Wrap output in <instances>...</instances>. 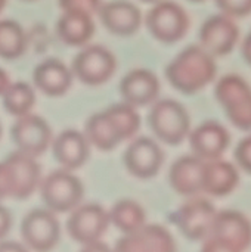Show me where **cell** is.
I'll use <instances>...</instances> for the list:
<instances>
[{"label":"cell","mask_w":251,"mask_h":252,"mask_svg":"<svg viewBox=\"0 0 251 252\" xmlns=\"http://www.w3.org/2000/svg\"><path fill=\"white\" fill-rule=\"evenodd\" d=\"M217 72L215 56L201 46L183 49L166 68L169 83L185 94H194L209 86Z\"/></svg>","instance_id":"cell-1"},{"label":"cell","mask_w":251,"mask_h":252,"mask_svg":"<svg viewBox=\"0 0 251 252\" xmlns=\"http://www.w3.org/2000/svg\"><path fill=\"white\" fill-rule=\"evenodd\" d=\"M209 252H243L251 245L250 220L240 211H217L210 233L203 239Z\"/></svg>","instance_id":"cell-2"},{"label":"cell","mask_w":251,"mask_h":252,"mask_svg":"<svg viewBox=\"0 0 251 252\" xmlns=\"http://www.w3.org/2000/svg\"><path fill=\"white\" fill-rule=\"evenodd\" d=\"M217 102L229 121L240 130H251V87L237 74L222 77L215 89Z\"/></svg>","instance_id":"cell-3"},{"label":"cell","mask_w":251,"mask_h":252,"mask_svg":"<svg viewBox=\"0 0 251 252\" xmlns=\"http://www.w3.org/2000/svg\"><path fill=\"white\" fill-rule=\"evenodd\" d=\"M154 134L167 145L176 146L189 134L191 120L186 109L176 100L163 99L154 103L148 117Z\"/></svg>","instance_id":"cell-4"},{"label":"cell","mask_w":251,"mask_h":252,"mask_svg":"<svg viewBox=\"0 0 251 252\" xmlns=\"http://www.w3.org/2000/svg\"><path fill=\"white\" fill-rule=\"evenodd\" d=\"M146 28L161 43H176L185 37L189 18L185 9L175 1H155L145 18Z\"/></svg>","instance_id":"cell-5"},{"label":"cell","mask_w":251,"mask_h":252,"mask_svg":"<svg viewBox=\"0 0 251 252\" xmlns=\"http://www.w3.org/2000/svg\"><path fill=\"white\" fill-rule=\"evenodd\" d=\"M41 198L50 211L67 213L80 205L83 185L68 170H59L41 182Z\"/></svg>","instance_id":"cell-6"},{"label":"cell","mask_w":251,"mask_h":252,"mask_svg":"<svg viewBox=\"0 0 251 252\" xmlns=\"http://www.w3.org/2000/svg\"><path fill=\"white\" fill-rule=\"evenodd\" d=\"M216 213L210 201L194 198L172 214V221L189 241H203L210 233Z\"/></svg>","instance_id":"cell-7"},{"label":"cell","mask_w":251,"mask_h":252,"mask_svg":"<svg viewBox=\"0 0 251 252\" xmlns=\"http://www.w3.org/2000/svg\"><path fill=\"white\" fill-rule=\"evenodd\" d=\"M117 68L114 55L102 46H89L74 59L72 74L87 86L107 83Z\"/></svg>","instance_id":"cell-8"},{"label":"cell","mask_w":251,"mask_h":252,"mask_svg":"<svg viewBox=\"0 0 251 252\" xmlns=\"http://www.w3.org/2000/svg\"><path fill=\"white\" fill-rule=\"evenodd\" d=\"M109 213L98 204L77 205L67 223L70 236L83 245L101 241L109 226Z\"/></svg>","instance_id":"cell-9"},{"label":"cell","mask_w":251,"mask_h":252,"mask_svg":"<svg viewBox=\"0 0 251 252\" xmlns=\"http://www.w3.org/2000/svg\"><path fill=\"white\" fill-rule=\"evenodd\" d=\"M10 134L18 151L34 158L41 155L52 142V130L49 124L33 114L18 117L10 128Z\"/></svg>","instance_id":"cell-10"},{"label":"cell","mask_w":251,"mask_h":252,"mask_svg":"<svg viewBox=\"0 0 251 252\" xmlns=\"http://www.w3.org/2000/svg\"><path fill=\"white\" fill-rule=\"evenodd\" d=\"M21 236L31 250L49 251L59 241V221L52 211L34 210L28 213L22 220Z\"/></svg>","instance_id":"cell-11"},{"label":"cell","mask_w":251,"mask_h":252,"mask_svg":"<svg viewBox=\"0 0 251 252\" xmlns=\"http://www.w3.org/2000/svg\"><path fill=\"white\" fill-rule=\"evenodd\" d=\"M240 38V28L235 21L222 13L209 18L200 30V43L212 56L229 55Z\"/></svg>","instance_id":"cell-12"},{"label":"cell","mask_w":251,"mask_h":252,"mask_svg":"<svg viewBox=\"0 0 251 252\" xmlns=\"http://www.w3.org/2000/svg\"><path fill=\"white\" fill-rule=\"evenodd\" d=\"M4 164L9 174L12 198L25 199L31 196L38 188L41 177L40 165L34 159V157L16 151L4 159Z\"/></svg>","instance_id":"cell-13"},{"label":"cell","mask_w":251,"mask_h":252,"mask_svg":"<svg viewBox=\"0 0 251 252\" xmlns=\"http://www.w3.org/2000/svg\"><path fill=\"white\" fill-rule=\"evenodd\" d=\"M164 162L161 148L149 137L133 140L124 152V164L129 173L139 179H151L158 174Z\"/></svg>","instance_id":"cell-14"},{"label":"cell","mask_w":251,"mask_h":252,"mask_svg":"<svg viewBox=\"0 0 251 252\" xmlns=\"http://www.w3.org/2000/svg\"><path fill=\"white\" fill-rule=\"evenodd\" d=\"M188 136L194 155L203 161L222 158L231 142L229 131L216 121L203 123Z\"/></svg>","instance_id":"cell-15"},{"label":"cell","mask_w":251,"mask_h":252,"mask_svg":"<svg viewBox=\"0 0 251 252\" xmlns=\"http://www.w3.org/2000/svg\"><path fill=\"white\" fill-rule=\"evenodd\" d=\"M115 248L118 251L172 252L176 250V244L170 232L163 226L145 224L136 232L124 235Z\"/></svg>","instance_id":"cell-16"},{"label":"cell","mask_w":251,"mask_h":252,"mask_svg":"<svg viewBox=\"0 0 251 252\" xmlns=\"http://www.w3.org/2000/svg\"><path fill=\"white\" fill-rule=\"evenodd\" d=\"M120 93L124 102L133 106H146L154 103L158 97L160 81L157 75L148 69H133L121 80Z\"/></svg>","instance_id":"cell-17"},{"label":"cell","mask_w":251,"mask_h":252,"mask_svg":"<svg viewBox=\"0 0 251 252\" xmlns=\"http://www.w3.org/2000/svg\"><path fill=\"white\" fill-rule=\"evenodd\" d=\"M204 161L195 155H186L173 162L169 182L173 190L182 196H195L203 192Z\"/></svg>","instance_id":"cell-18"},{"label":"cell","mask_w":251,"mask_h":252,"mask_svg":"<svg viewBox=\"0 0 251 252\" xmlns=\"http://www.w3.org/2000/svg\"><path fill=\"white\" fill-rule=\"evenodd\" d=\"M98 13L105 28L117 35H132L142 24V13L139 7L129 1H111L101 4Z\"/></svg>","instance_id":"cell-19"},{"label":"cell","mask_w":251,"mask_h":252,"mask_svg":"<svg viewBox=\"0 0 251 252\" xmlns=\"http://www.w3.org/2000/svg\"><path fill=\"white\" fill-rule=\"evenodd\" d=\"M240 183V174L235 165L223 159L204 161L203 192L210 196L223 198L232 193Z\"/></svg>","instance_id":"cell-20"},{"label":"cell","mask_w":251,"mask_h":252,"mask_svg":"<svg viewBox=\"0 0 251 252\" xmlns=\"http://www.w3.org/2000/svg\"><path fill=\"white\" fill-rule=\"evenodd\" d=\"M36 87L47 96H61L68 92L72 83V72L58 59H47L36 66L33 72Z\"/></svg>","instance_id":"cell-21"},{"label":"cell","mask_w":251,"mask_h":252,"mask_svg":"<svg viewBox=\"0 0 251 252\" xmlns=\"http://www.w3.org/2000/svg\"><path fill=\"white\" fill-rule=\"evenodd\" d=\"M53 157L65 170L81 167L89 158V142L77 130L62 131L53 142Z\"/></svg>","instance_id":"cell-22"},{"label":"cell","mask_w":251,"mask_h":252,"mask_svg":"<svg viewBox=\"0 0 251 252\" xmlns=\"http://www.w3.org/2000/svg\"><path fill=\"white\" fill-rule=\"evenodd\" d=\"M56 32L68 46H84L95 34V24L90 15L64 12L56 24Z\"/></svg>","instance_id":"cell-23"},{"label":"cell","mask_w":251,"mask_h":252,"mask_svg":"<svg viewBox=\"0 0 251 252\" xmlns=\"http://www.w3.org/2000/svg\"><path fill=\"white\" fill-rule=\"evenodd\" d=\"M84 136L89 145L96 146L99 151H112L118 143H121L115 127L105 112L95 114L89 118Z\"/></svg>","instance_id":"cell-24"},{"label":"cell","mask_w":251,"mask_h":252,"mask_svg":"<svg viewBox=\"0 0 251 252\" xmlns=\"http://www.w3.org/2000/svg\"><path fill=\"white\" fill-rule=\"evenodd\" d=\"M109 221L121 233L129 235L146 224V214L138 202L123 199L118 201L109 211Z\"/></svg>","instance_id":"cell-25"},{"label":"cell","mask_w":251,"mask_h":252,"mask_svg":"<svg viewBox=\"0 0 251 252\" xmlns=\"http://www.w3.org/2000/svg\"><path fill=\"white\" fill-rule=\"evenodd\" d=\"M1 100L4 109L10 115L21 117L30 114L33 106L36 105V93L33 87L27 83H10L6 92L1 94Z\"/></svg>","instance_id":"cell-26"},{"label":"cell","mask_w":251,"mask_h":252,"mask_svg":"<svg viewBox=\"0 0 251 252\" xmlns=\"http://www.w3.org/2000/svg\"><path fill=\"white\" fill-rule=\"evenodd\" d=\"M27 49V37L22 27L10 19L0 21V58L16 59Z\"/></svg>","instance_id":"cell-27"},{"label":"cell","mask_w":251,"mask_h":252,"mask_svg":"<svg viewBox=\"0 0 251 252\" xmlns=\"http://www.w3.org/2000/svg\"><path fill=\"white\" fill-rule=\"evenodd\" d=\"M104 112L111 120V123L115 127L121 142L132 139L138 133V130L141 127V117L136 112L133 105L124 102V103L114 105Z\"/></svg>","instance_id":"cell-28"},{"label":"cell","mask_w":251,"mask_h":252,"mask_svg":"<svg viewBox=\"0 0 251 252\" xmlns=\"http://www.w3.org/2000/svg\"><path fill=\"white\" fill-rule=\"evenodd\" d=\"M101 0H59V6L64 12L84 13L93 16L99 12Z\"/></svg>","instance_id":"cell-29"},{"label":"cell","mask_w":251,"mask_h":252,"mask_svg":"<svg viewBox=\"0 0 251 252\" xmlns=\"http://www.w3.org/2000/svg\"><path fill=\"white\" fill-rule=\"evenodd\" d=\"M216 4L231 18H244L251 13V0H216Z\"/></svg>","instance_id":"cell-30"},{"label":"cell","mask_w":251,"mask_h":252,"mask_svg":"<svg viewBox=\"0 0 251 252\" xmlns=\"http://www.w3.org/2000/svg\"><path fill=\"white\" fill-rule=\"evenodd\" d=\"M235 159L246 173L251 174V134L238 143L235 149Z\"/></svg>","instance_id":"cell-31"},{"label":"cell","mask_w":251,"mask_h":252,"mask_svg":"<svg viewBox=\"0 0 251 252\" xmlns=\"http://www.w3.org/2000/svg\"><path fill=\"white\" fill-rule=\"evenodd\" d=\"M12 198L10 193V182H9V174L4 161L0 162V199Z\"/></svg>","instance_id":"cell-32"},{"label":"cell","mask_w":251,"mask_h":252,"mask_svg":"<svg viewBox=\"0 0 251 252\" xmlns=\"http://www.w3.org/2000/svg\"><path fill=\"white\" fill-rule=\"evenodd\" d=\"M10 224H12V220H10L9 211L3 205H0V239H3L7 235Z\"/></svg>","instance_id":"cell-33"},{"label":"cell","mask_w":251,"mask_h":252,"mask_svg":"<svg viewBox=\"0 0 251 252\" xmlns=\"http://www.w3.org/2000/svg\"><path fill=\"white\" fill-rule=\"evenodd\" d=\"M241 53H243V58L246 59V62L251 66V32H249V35L243 41Z\"/></svg>","instance_id":"cell-34"},{"label":"cell","mask_w":251,"mask_h":252,"mask_svg":"<svg viewBox=\"0 0 251 252\" xmlns=\"http://www.w3.org/2000/svg\"><path fill=\"white\" fill-rule=\"evenodd\" d=\"M9 84H10L9 74L3 68H0V96L6 92V89L9 87Z\"/></svg>","instance_id":"cell-35"},{"label":"cell","mask_w":251,"mask_h":252,"mask_svg":"<svg viewBox=\"0 0 251 252\" xmlns=\"http://www.w3.org/2000/svg\"><path fill=\"white\" fill-rule=\"evenodd\" d=\"M4 4H6V0H0V13H1V10L4 9Z\"/></svg>","instance_id":"cell-36"},{"label":"cell","mask_w":251,"mask_h":252,"mask_svg":"<svg viewBox=\"0 0 251 252\" xmlns=\"http://www.w3.org/2000/svg\"><path fill=\"white\" fill-rule=\"evenodd\" d=\"M142 1H146V3H155V1H160V0H142Z\"/></svg>","instance_id":"cell-37"},{"label":"cell","mask_w":251,"mask_h":252,"mask_svg":"<svg viewBox=\"0 0 251 252\" xmlns=\"http://www.w3.org/2000/svg\"><path fill=\"white\" fill-rule=\"evenodd\" d=\"M192 1H204V0H192Z\"/></svg>","instance_id":"cell-38"},{"label":"cell","mask_w":251,"mask_h":252,"mask_svg":"<svg viewBox=\"0 0 251 252\" xmlns=\"http://www.w3.org/2000/svg\"><path fill=\"white\" fill-rule=\"evenodd\" d=\"M0 134H1V128H0Z\"/></svg>","instance_id":"cell-39"}]
</instances>
